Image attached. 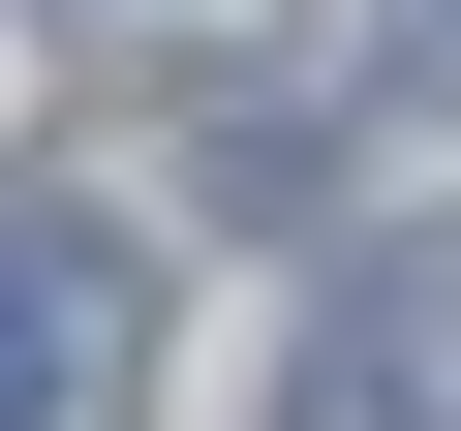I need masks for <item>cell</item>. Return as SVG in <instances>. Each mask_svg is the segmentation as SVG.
Returning a JSON list of instances; mask_svg holds the SVG:
<instances>
[{
    "label": "cell",
    "mask_w": 461,
    "mask_h": 431,
    "mask_svg": "<svg viewBox=\"0 0 461 431\" xmlns=\"http://www.w3.org/2000/svg\"><path fill=\"white\" fill-rule=\"evenodd\" d=\"M0 431H154V247L93 185H0Z\"/></svg>",
    "instance_id": "6da1fadb"
},
{
    "label": "cell",
    "mask_w": 461,
    "mask_h": 431,
    "mask_svg": "<svg viewBox=\"0 0 461 431\" xmlns=\"http://www.w3.org/2000/svg\"><path fill=\"white\" fill-rule=\"evenodd\" d=\"M277 431H461V216H400V247H369V278L308 308Z\"/></svg>",
    "instance_id": "7a4b0ae2"
},
{
    "label": "cell",
    "mask_w": 461,
    "mask_h": 431,
    "mask_svg": "<svg viewBox=\"0 0 461 431\" xmlns=\"http://www.w3.org/2000/svg\"><path fill=\"white\" fill-rule=\"evenodd\" d=\"M400 62H430V93H461V0H400Z\"/></svg>",
    "instance_id": "3957f363"
},
{
    "label": "cell",
    "mask_w": 461,
    "mask_h": 431,
    "mask_svg": "<svg viewBox=\"0 0 461 431\" xmlns=\"http://www.w3.org/2000/svg\"><path fill=\"white\" fill-rule=\"evenodd\" d=\"M93 32H154V0H93Z\"/></svg>",
    "instance_id": "277c9868"
}]
</instances>
